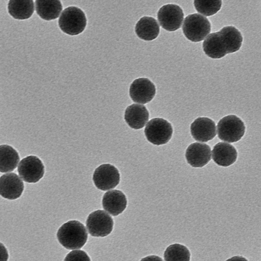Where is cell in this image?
I'll return each instance as SVG.
<instances>
[{"label": "cell", "mask_w": 261, "mask_h": 261, "mask_svg": "<svg viewBox=\"0 0 261 261\" xmlns=\"http://www.w3.org/2000/svg\"><path fill=\"white\" fill-rule=\"evenodd\" d=\"M243 42L241 32L233 26H226L210 34L202 43L204 53L212 59H220L228 54L237 51Z\"/></svg>", "instance_id": "1"}, {"label": "cell", "mask_w": 261, "mask_h": 261, "mask_svg": "<svg viewBox=\"0 0 261 261\" xmlns=\"http://www.w3.org/2000/svg\"><path fill=\"white\" fill-rule=\"evenodd\" d=\"M57 239L65 248L76 250L86 243L88 233L85 226L77 220H70L63 224L58 230Z\"/></svg>", "instance_id": "2"}, {"label": "cell", "mask_w": 261, "mask_h": 261, "mask_svg": "<svg viewBox=\"0 0 261 261\" xmlns=\"http://www.w3.org/2000/svg\"><path fill=\"white\" fill-rule=\"evenodd\" d=\"M60 29L69 35H77L85 29L87 19L84 12L79 8L74 6L65 8L58 20Z\"/></svg>", "instance_id": "3"}, {"label": "cell", "mask_w": 261, "mask_h": 261, "mask_svg": "<svg viewBox=\"0 0 261 261\" xmlns=\"http://www.w3.org/2000/svg\"><path fill=\"white\" fill-rule=\"evenodd\" d=\"M182 30L188 40L195 42H199L205 39L210 34L211 25L206 17L194 13L185 18Z\"/></svg>", "instance_id": "4"}, {"label": "cell", "mask_w": 261, "mask_h": 261, "mask_svg": "<svg viewBox=\"0 0 261 261\" xmlns=\"http://www.w3.org/2000/svg\"><path fill=\"white\" fill-rule=\"evenodd\" d=\"M245 132V126L238 116L229 115L224 117L217 124L218 138L228 143L239 141Z\"/></svg>", "instance_id": "5"}, {"label": "cell", "mask_w": 261, "mask_h": 261, "mask_svg": "<svg viewBox=\"0 0 261 261\" xmlns=\"http://www.w3.org/2000/svg\"><path fill=\"white\" fill-rule=\"evenodd\" d=\"M144 134L149 142L154 145H161L167 143L170 140L173 134V128L167 120L161 118H155L147 123Z\"/></svg>", "instance_id": "6"}, {"label": "cell", "mask_w": 261, "mask_h": 261, "mask_svg": "<svg viewBox=\"0 0 261 261\" xmlns=\"http://www.w3.org/2000/svg\"><path fill=\"white\" fill-rule=\"evenodd\" d=\"M89 233L95 237H104L109 235L113 228V220L110 215L102 210L90 213L86 222Z\"/></svg>", "instance_id": "7"}, {"label": "cell", "mask_w": 261, "mask_h": 261, "mask_svg": "<svg viewBox=\"0 0 261 261\" xmlns=\"http://www.w3.org/2000/svg\"><path fill=\"white\" fill-rule=\"evenodd\" d=\"M157 17L160 25L164 29L167 31L173 32L181 27L184 14L179 6L167 4L159 9Z\"/></svg>", "instance_id": "8"}, {"label": "cell", "mask_w": 261, "mask_h": 261, "mask_svg": "<svg viewBox=\"0 0 261 261\" xmlns=\"http://www.w3.org/2000/svg\"><path fill=\"white\" fill-rule=\"evenodd\" d=\"M17 170L19 177L23 180L29 183H35L43 177L44 166L37 156L30 155L20 161Z\"/></svg>", "instance_id": "9"}, {"label": "cell", "mask_w": 261, "mask_h": 261, "mask_svg": "<svg viewBox=\"0 0 261 261\" xmlns=\"http://www.w3.org/2000/svg\"><path fill=\"white\" fill-rule=\"evenodd\" d=\"M118 170L110 164H104L96 168L93 175L95 186L99 190L107 191L116 187L120 181Z\"/></svg>", "instance_id": "10"}, {"label": "cell", "mask_w": 261, "mask_h": 261, "mask_svg": "<svg viewBox=\"0 0 261 261\" xmlns=\"http://www.w3.org/2000/svg\"><path fill=\"white\" fill-rule=\"evenodd\" d=\"M129 95L135 102L145 104L150 102L156 92L154 85L149 79L145 77L135 80L129 88Z\"/></svg>", "instance_id": "11"}, {"label": "cell", "mask_w": 261, "mask_h": 261, "mask_svg": "<svg viewBox=\"0 0 261 261\" xmlns=\"http://www.w3.org/2000/svg\"><path fill=\"white\" fill-rule=\"evenodd\" d=\"M24 190V184L16 174L6 173L0 177V195L9 200L18 198Z\"/></svg>", "instance_id": "12"}, {"label": "cell", "mask_w": 261, "mask_h": 261, "mask_svg": "<svg viewBox=\"0 0 261 261\" xmlns=\"http://www.w3.org/2000/svg\"><path fill=\"white\" fill-rule=\"evenodd\" d=\"M185 157L191 166L195 168L202 167L211 159V147L205 143H193L187 148Z\"/></svg>", "instance_id": "13"}, {"label": "cell", "mask_w": 261, "mask_h": 261, "mask_svg": "<svg viewBox=\"0 0 261 261\" xmlns=\"http://www.w3.org/2000/svg\"><path fill=\"white\" fill-rule=\"evenodd\" d=\"M191 134L196 141L206 142L212 140L216 135L215 122L207 117H198L191 124Z\"/></svg>", "instance_id": "14"}, {"label": "cell", "mask_w": 261, "mask_h": 261, "mask_svg": "<svg viewBox=\"0 0 261 261\" xmlns=\"http://www.w3.org/2000/svg\"><path fill=\"white\" fill-rule=\"evenodd\" d=\"M102 204L103 209L113 216L122 213L127 205L125 195L121 191L112 190L107 192L103 196Z\"/></svg>", "instance_id": "15"}, {"label": "cell", "mask_w": 261, "mask_h": 261, "mask_svg": "<svg viewBox=\"0 0 261 261\" xmlns=\"http://www.w3.org/2000/svg\"><path fill=\"white\" fill-rule=\"evenodd\" d=\"M149 112L146 108L140 104H132L127 107L124 113V119L132 128H143L149 119Z\"/></svg>", "instance_id": "16"}, {"label": "cell", "mask_w": 261, "mask_h": 261, "mask_svg": "<svg viewBox=\"0 0 261 261\" xmlns=\"http://www.w3.org/2000/svg\"><path fill=\"white\" fill-rule=\"evenodd\" d=\"M237 151L231 144L225 142H219L213 147L212 159L217 165L228 167L237 160Z\"/></svg>", "instance_id": "17"}, {"label": "cell", "mask_w": 261, "mask_h": 261, "mask_svg": "<svg viewBox=\"0 0 261 261\" xmlns=\"http://www.w3.org/2000/svg\"><path fill=\"white\" fill-rule=\"evenodd\" d=\"M135 32L139 38L145 41H151L157 38L160 25L155 19L150 16L141 18L135 26Z\"/></svg>", "instance_id": "18"}, {"label": "cell", "mask_w": 261, "mask_h": 261, "mask_svg": "<svg viewBox=\"0 0 261 261\" xmlns=\"http://www.w3.org/2000/svg\"><path fill=\"white\" fill-rule=\"evenodd\" d=\"M35 9L37 14L45 20L57 18L62 10L60 1H36Z\"/></svg>", "instance_id": "19"}, {"label": "cell", "mask_w": 261, "mask_h": 261, "mask_svg": "<svg viewBox=\"0 0 261 261\" xmlns=\"http://www.w3.org/2000/svg\"><path fill=\"white\" fill-rule=\"evenodd\" d=\"M20 158L18 152L12 146L0 145V172H9L17 166Z\"/></svg>", "instance_id": "20"}, {"label": "cell", "mask_w": 261, "mask_h": 261, "mask_svg": "<svg viewBox=\"0 0 261 261\" xmlns=\"http://www.w3.org/2000/svg\"><path fill=\"white\" fill-rule=\"evenodd\" d=\"M35 9L33 1H10L8 4V11L14 18L23 20L29 18Z\"/></svg>", "instance_id": "21"}, {"label": "cell", "mask_w": 261, "mask_h": 261, "mask_svg": "<svg viewBox=\"0 0 261 261\" xmlns=\"http://www.w3.org/2000/svg\"><path fill=\"white\" fill-rule=\"evenodd\" d=\"M190 256L187 247L177 243L169 245L164 253L165 261H190Z\"/></svg>", "instance_id": "22"}, {"label": "cell", "mask_w": 261, "mask_h": 261, "mask_svg": "<svg viewBox=\"0 0 261 261\" xmlns=\"http://www.w3.org/2000/svg\"><path fill=\"white\" fill-rule=\"evenodd\" d=\"M195 9L203 16H210L217 13L222 6L221 1H194Z\"/></svg>", "instance_id": "23"}, {"label": "cell", "mask_w": 261, "mask_h": 261, "mask_svg": "<svg viewBox=\"0 0 261 261\" xmlns=\"http://www.w3.org/2000/svg\"><path fill=\"white\" fill-rule=\"evenodd\" d=\"M64 261H91V260L84 251L74 250L66 255Z\"/></svg>", "instance_id": "24"}, {"label": "cell", "mask_w": 261, "mask_h": 261, "mask_svg": "<svg viewBox=\"0 0 261 261\" xmlns=\"http://www.w3.org/2000/svg\"><path fill=\"white\" fill-rule=\"evenodd\" d=\"M8 252L3 244L0 242V261H8Z\"/></svg>", "instance_id": "25"}, {"label": "cell", "mask_w": 261, "mask_h": 261, "mask_svg": "<svg viewBox=\"0 0 261 261\" xmlns=\"http://www.w3.org/2000/svg\"><path fill=\"white\" fill-rule=\"evenodd\" d=\"M140 261H163V260L158 256L149 255L143 258Z\"/></svg>", "instance_id": "26"}, {"label": "cell", "mask_w": 261, "mask_h": 261, "mask_svg": "<svg viewBox=\"0 0 261 261\" xmlns=\"http://www.w3.org/2000/svg\"><path fill=\"white\" fill-rule=\"evenodd\" d=\"M226 261H248L245 257L241 256H234L228 258Z\"/></svg>", "instance_id": "27"}]
</instances>
